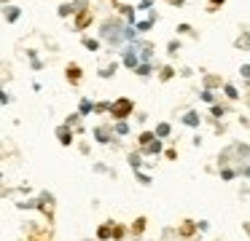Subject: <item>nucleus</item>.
<instances>
[{
	"label": "nucleus",
	"instance_id": "nucleus-24",
	"mask_svg": "<svg viewBox=\"0 0 250 241\" xmlns=\"http://www.w3.org/2000/svg\"><path fill=\"white\" fill-rule=\"evenodd\" d=\"M221 89H223V94H226V96H229V99H231V102H237V99H239V89H237V86H234V83H223Z\"/></svg>",
	"mask_w": 250,
	"mask_h": 241
},
{
	"label": "nucleus",
	"instance_id": "nucleus-12",
	"mask_svg": "<svg viewBox=\"0 0 250 241\" xmlns=\"http://www.w3.org/2000/svg\"><path fill=\"white\" fill-rule=\"evenodd\" d=\"M153 70H156V67H153V62H140V64H137L135 70H132V73H135L137 78L148 80V78H151V75H153Z\"/></svg>",
	"mask_w": 250,
	"mask_h": 241
},
{
	"label": "nucleus",
	"instance_id": "nucleus-30",
	"mask_svg": "<svg viewBox=\"0 0 250 241\" xmlns=\"http://www.w3.org/2000/svg\"><path fill=\"white\" fill-rule=\"evenodd\" d=\"M135 177H137V180H140V185H151V174H146V171H143V169H137L135 171Z\"/></svg>",
	"mask_w": 250,
	"mask_h": 241
},
{
	"label": "nucleus",
	"instance_id": "nucleus-7",
	"mask_svg": "<svg viewBox=\"0 0 250 241\" xmlns=\"http://www.w3.org/2000/svg\"><path fill=\"white\" fill-rule=\"evenodd\" d=\"M3 19H6L8 24H17V21L22 19V8H19V5H14V3L3 5Z\"/></svg>",
	"mask_w": 250,
	"mask_h": 241
},
{
	"label": "nucleus",
	"instance_id": "nucleus-45",
	"mask_svg": "<svg viewBox=\"0 0 250 241\" xmlns=\"http://www.w3.org/2000/svg\"><path fill=\"white\" fill-rule=\"evenodd\" d=\"M164 155H167V158H169V161H172V158H178V153H175V150H172V148H169V150H164Z\"/></svg>",
	"mask_w": 250,
	"mask_h": 241
},
{
	"label": "nucleus",
	"instance_id": "nucleus-4",
	"mask_svg": "<svg viewBox=\"0 0 250 241\" xmlns=\"http://www.w3.org/2000/svg\"><path fill=\"white\" fill-rule=\"evenodd\" d=\"M92 134H94V142H97V145H119L110 126H103V123H100V126L92 129Z\"/></svg>",
	"mask_w": 250,
	"mask_h": 241
},
{
	"label": "nucleus",
	"instance_id": "nucleus-2",
	"mask_svg": "<svg viewBox=\"0 0 250 241\" xmlns=\"http://www.w3.org/2000/svg\"><path fill=\"white\" fill-rule=\"evenodd\" d=\"M110 118L113 121H126V118L135 112V102L129 99V96H119V99H113L110 102Z\"/></svg>",
	"mask_w": 250,
	"mask_h": 241
},
{
	"label": "nucleus",
	"instance_id": "nucleus-38",
	"mask_svg": "<svg viewBox=\"0 0 250 241\" xmlns=\"http://www.w3.org/2000/svg\"><path fill=\"white\" fill-rule=\"evenodd\" d=\"M221 177H223V180H234V177H237V169H221Z\"/></svg>",
	"mask_w": 250,
	"mask_h": 241
},
{
	"label": "nucleus",
	"instance_id": "nucleus-19",
	"mask_svg": "<svg viewBox=\"0 0 250 241\" xmlns=\"http://www.w3.org/2000/svg\"><path fill=\"white\" fill-rule=\"evenodd\" d=\"M153 134H156L159 139H167L169 134H172V126H169L167 121H162V123H156V129H153Z\"/></svg>",
	"mask_w": 250,
	"mask_h": 241
},
{
	"label": "nucleus",
	"instance_id": "nucleus-26",
	"mask_svg": "<svg viewBox=\"0 0 250 241\" xmlns=\"http://www.w3.org/2000/svg\"><path fill=\"white\" fill-rule=\"evenodd\" d=\"M62 123H65V126H70V129H76L78 123H83V118L78 115V112H70V115H67V118H65V121H62Z\"/></svg>",
	"mask_w": 250,
	"mask_h": 241
},
{
	"label": "nucleus",
	"instance_id": "nucleus-13",
	"mask_svg": "<svg viewBox=\"0 0 250 241\" xmlns=\"http://www.w3.org/2000/svg\"><path fill=\"white\" fill-rule=\"evenodd\" d=\"M180 121H183V126H191V129H196V126L202 123V115H199L196 110H186Z\"/></svg>",
	"mask_w": 250,
	"mask_h": 241
},
{
	"label": "nucleus",
	"instance_id": "nucleus-35",
	"mask_svg": "<svg viewBox=\"0 0 250 241\" xmlns=\"http://www.w3.org/2000/svg\"><path fill=\"white\" fill-rule=\"evenodd\" d=\"M143 228H146V217H137L135 225H132V230H135V233H143Z\"/></svg>",
	"mask_w": 250,
	"mask_h": 241
},
{
	"label": "nucleus",
	"instance_id": "nucleus-27",
	"mask_svg": "<svg viewBox=\"0 0 250 241\" xmlns=\"http://www.w3.org/2000/svg\"><path fill=\"white\" fill-rule=\"evenodd\" d=\"M234 46L237 48H250V32H242V35L234 40Z\"/></svg>",
	"mask_w": 250,
	"mask_h": 241
},
{
	"label": "nucleus",
	"instance_id": "nucleus-23",
	"mask_svg": "<svg viewBox=\"0 0 250 241\" xmlns=\"http://www.w3.org/2000/svg\"><path fill=\"white\" fill-rule=\"evenodd\" d=\"M199 99L205 102V105H215L218 96H215V91H212V89H202V91H199Z\"/></svg>",
	"mask_w": 250,
	"mask_h": 241
},
{
	"label": "nucleus",
	"instance_id": "nucleus-28",
	"mask_svg": "<svg viewBox=\"0 0 250 241\" xmlns=\"http://www.w3.org/2000/svg\"><path fill=\"white\" fill-rule=\"evenodd\" d=\"M210 115H212V118H223V115H226V107L215 102V105H210Z\"/></svg>",
	"mask_w": 250,
	"mask_h": 241
},
{
	"label": "nucleus",
	"instance_id": "nucleus-42",
	"mask_svg": "<svg viewBox=\"0 0 250 241\" xmlns=\"http://www.w3.org/2000/svg\"><path fill=\"white\" fill-rule=\"evenodd\" d=\"M239 75H242V78L250 83V64H242V67H239Z\"/></svg>",
	"mask_w": 250,
	"mask_h": 241
},
{
	"label": "nucleus",
	"instance_id": "nucleus-43",
	"mask_svg": "<svg viewBox=\"0 0 250 241\" xmlns=\"http://www.w3.org/2000/svg\"><path fill=\"white\" fill-rule=\"evenodd\" d=\"M210 228V222H207V220H202V222H196V230H207Z\"/></svg>",
	"mask_w": 250,
	"mask_h": 241
},
{
	"label": "nucleus",
	"instance_id": "nucleus-44",
	"mask_svg": "<svg viewBox=\"0 0 250 241\" xmlns=\"http://www.w3.org/2000/svg\"><path fill=\"white\" fill-rule=\"evenodd\" d=\"M223 3H226V0H210V8H221Z\"/></svg>",
	"mask_w": 250,
	"mask_h": 241
},
{
	"label": "nucleus",
	"instance_id": "nucleus-1",
	"mask_svg": "<svg viewBox=\"0 0 250 241\" xmlns=\"http://www.w3.org/2000/svg\"><path fill=\"white\" fill-rule=\"evenodd\" d=\"M124 27L126 21L119 19V16H108V19L100 24V40L110 48H121L124 46Z\"/></svg>",
	"mask_w": 250,
	"mask_h": 241
},
{
	"label": "nucleus",
	"instance_id": "nucleus-40",
	"mask_svg": "<svg viewBox=\"0 0 250 241\" xmlns=\"http://www.w3.org/2000/svg\"><path fill=\"white\" fill-rule=\"evenodd\" d=\"M113 239H116V241L124 239V228H121V225H116V222H113Z\"/></svg>",
	"mask_w": 250,
	"mask_h": 241
},
{
	"label": "nucleus",
	"instance_id": "nucleus-48",
	"mask_svg": "<svg viewBox=\"0 0 250 241\" xmlns=\"http://www.w3.org/2000/svg\"><path fill=\"white\" fill-rule=\"evenodd\" d=\"M86 241H97V239H86Z\"/></svg>",
	"mask_w": 250,
	"mask_h": 241
},
{
	"label": "nucleus",
	"instance_id": "nucleus-25",
	"mask_svg": "<svg viewBox=\"0 0 250 241\" xmlns=\"http://www.w3.org/2000/svg\"><path fill=\"white\" fill-rule=\"evenodd\" d=\"M27 59H30V67L38 73V70H43V59H38V51H27Z\"/></svg>",
	"mask_w": 250,
	"mask_h": 241
},
{
	"label": "nucleus",
	"instance_id": "nucleus-34",
	"mask_svg": "<svg viewBox=\"0 0 250 241\" xmlns=\"http://www.w3.org/2000/svg\"><path fill=\"white\" fill-rule=\"evenodd\" d=\"M110 110V102H94V112H108Z\"/></svg>",
	"mask_w": 250,
	"mask_h": 241
},
{
	"label": "nucleus",
	"instance_id": "nucleus-41",
	"mask_svg": "<svg viewBox=\"0 0 250 241\" xmlns=\"http://www.w3.org/2000/svg\"><path fill=\"white\" fill-rule=\"evenodd\" d=\"M151 5H153V0H140V3L135 5V8H137V11H148Z\"/></svg>",
	"mask_w": 250,
	"mask_h": 241
},
{
	"label": "nucleus",
	"instance_id": "nucleus-32",
	"mask_svg": "<svg viewBox=\"0 0 250 241\" xmlns=\"http://www.w3.org/2000/svg\"><path fill=\"white\" fill-rule=\"evenodd\" d=\"M178 51H180V40H169L167 43V54H169V56H175Z\"/></svg>",
	"mask_w": 250,
	"mask_h": 241
},
{
	"label": "nucleus",
	"instance_id": "nucleus-47",
	"mask_svg": "<svg viewBox=\"0 0 250 241\" xmlns=\"http://www.w3.org/2000/svg\"><path fill=\"white\" fill-rule=\"evenodd\" d=\"M8 3H14V0H0V5H8Z\"/></svg>",
	"mask_w": 250,
	"mask_h": 241
},
{
	"label": "nucleus",
	"instance_id": "nucleus-9",
	"mask_svg": "<svg viewBox=\"0 0 250 241\" xmlns=\"http://www.w3.org/2000/svg\"><path fill=\"white\" fill-rule=\"evenodd\" d=\"M140 153L143 155H159V153H164V139H151V142H148V145H143V148H140Z\"/></svg>",
	"mask_w": 250,
	"mask_h": 241
},
{
	"label": "nucleus",
	"instance_id": "nucleus-33",
	"mask_svg": "<svg viewBox=\"0 0 250 241\" xmlns=\"http://www.w3.org/2000/svg\"><path fill=\"white\" fill-rule=\"evenodd\" d=\"M92 169L97 171V174H113V169H110V166H105V164H94Z\"/></svg>",
	"mask_w": 250,
	"mask_h": 241
},
{
	"label": "nucleus",
	"instance_id": "nucleus-10",
	"mask_svg": "<svg viewBox=\"0 0 250 241\" xmlns=\"http://www.w3.org/2000/svg\"><path fill=\"white\" fill-rule=\"evenodd\" d=\"M78 115L81 118H89L94 112V102H92V96H81V99H78Z\"/></svg>",
	"mask_w": 250,
	"mask_h": 241
},
{
	"label": "nucleus",
	"instance_id": "nucleus-6",
	"mask_svg": "<svg viewBox=\"0 0 250 241\" xmlns=\"http://www.w3.org/2000/svg\"><path fill=\"white\" fill-rule=\"evenodd\" d=\"M73 21H76V30H78V32H83V30H86V27L94 21V16H92V11H76Z\"/></svg>",
	"mask_w": 250,
	"mask_h": 241
},
{
	"label": "nucleus",
	"instance_id": "nucleus-5",
	"mask_svg": "<svg viewBox=\"0 0 250 241\" xmlns=\"http://www.w3.org/2000/svg\"><path fill=\"white\" fill-rule=\"evenodd\" d=\"M54 134H57V139H60L62 148H70V145L76 142V131H73L70 126H65V123H62V126H57Z\"/></svg>",
	"mask_w": 250,
	"mask_h": 241
},
{
	"label": "nucleus",
	"instance_id": "nucleus-22",
	"mask_svg": "<svg viewBox=\"0 0 250 241\" xmlns=\"http://www.w3.org/2000/svg\"><path fill=\"white\" fill-rule=\"evenodd\" d=\"M110 129H113L116 137H126V134H129V123H126V121H113V126H110Z\"/></svg>",
	"mask_w": 250,
	"mask_h": 241
},
{
	"label": "nucleus",
	"instance_id": "nucleus-20",
	"mask_svg": "<svg viewBox=\"0 0 250 241\" xmlns=\"http://www.w3.org/2000/svg\"><path fill=\"white\" fill-rule=\"evenodd\" d=\"M119 64H121V62H110V64H105V67H100V78H105V80L113 78L116 70H119Z\"/></svg>",
	"mask_w": 250,
	"mask_h": 241
},
{
	"label": "nucleus",
	"instance_id": "nucleus-18",
	"mask_svg": "<svg viewBox=\"0 0 250 241\" xmlns=\"http://www.w3.org/2000/svg\"><path fill=\"white\" fill-rule=\"evenodd\" d=\"M126 164L132 166V171H137V169H143V153H137V150H132L129 155H126Z\"/></svg>",
	"mask_w": 250,
	"mask_h": 241
},
{
	"label": "nucleus",
	"instance_id": "nucleus-8",
	"mask_svg": "<svg viewBox=\"0 0 250 241\" xmlns=\"http://www.w3.org/2000/svg\"><path fill=\"white\" fill-rule=\"evenodd\" d=\"M65 75H67V83H73V86H78L81 83V75H83V70H81V64H76V62H70L65 67Z\"/></svg>",
	"mask_w": 250,
	"mask_h": 241
},
{
	"label": "nucleus",
	"instance_id": "nucleus-36",
	"mask_svg": "<svg viewBox=\"0 0 250 241\" xmlns=\"http://www.w3.org/2000/svg\"><path fill=\"white\" fill-rule=\"evenodd\" d=\"M0 105L6 107V105H11V94H8L6 89H0Z\"/></svg>",
	"mask_w": 250,
	"mask_h": 241
},
{
	"label": "nucleus",
	"instance_id": "nucleus-39",
	"mask_svg": "<svg viewBox=\"0 0 250 241\" xmlns=\"http://www.w3.org/2000/svg\"><path fill=\"white\" fill-rule=\"evenodd\" d=\"M178 32H180V35H191V32H194V27L183 21V24H178Z\"/></svg>",
	"mask_w": 250,
	"mask_h": 241
},
{
	"label": "nucleus",
	"instance_id": "nucleus-16",
	"mask_svg": "<svg viewBox=\"0 0 250 241\" xmlns=\"http://www.w3.org/2000/svg\"><path fill=\"white\" fill-rule=\"evenodd\" d=\"M121 16H124V21H126V24H135V21H137V8H135V5H121Z\"/></svg>",
	"mask_w": 250,
	"mask_h": 241
},
{
	"label": "nucleus",
	"instance_id": "nucleus-14",
	"mask_svg": "<svg viewBox=\"0 0 250 241\" xmlns=\"http://www.w3.org/2000/svg\"><path fill=\"white\" fill-rule=\"evenodd\" d=\"M57 16H60V19H73V16H76V8H73L70 0H67V3H60V5H57Z\"/></svg>",
	"mask_w": 250,
	"mask_h": 241
},
{
	"label": "nucleus",
	"instance_id": "nucleus-11",
	"mask_svg": "<svg viewBox=\"0 0 250 241\" xmlns=\"http://www.w3.org/2000/svg\"><path fill=\"white\" fill-rule=\"evenodd\" d=\"M156 21H159V14H156V11H151V16H148V19L135 21V30L137 32H151V27L156 24Z\"/></svg>",
	"mask_w": 250,
	"mask_h": 241
},
{
	"label": "nucleus",
	"instance_id": "nucleus-49",
	"mask_svg": "<svg viewBox=\"0 0 250 241\" xmlns=\"http://www.w3.org/2000/svg\"><path fill=\"white\" fill-rule=\"evenodd\" d=\"M248 230H250V228H248Z\"/></svg>",
	"mask_w": 250,
	"mask_h": 241
},
{
	"label": "nucleus",
	"instance_id": "nucleus-29",
	"mask_svg": "<svg viewBox=\"0 0 250 241\" xmlns=\"http://www.w3.org/2000/svg\"><path fill=\"white\" fill-rule=\"evenodd\" d=\"M151 139H156V134H153V131H143L140 137H137V145H140V148H143V145H148V142H151Z\"/></svg>",
	"mask_w": 250,
	"mask_h": 241
},
{
	"label": "nucleus",
	"instance_id": "nucleus-46",
	"mask_svg": "<svg viewBox=\"0 0 250 241\" xmlns=\"http://www.w3.org/2000/svg\"><path fill=\"white\" fill-rule=\"evenodd\" d=\"M169 3H172L175 8H180V5H186V0H169Z\"/></svg>",
	"mask_w": 250,
	"mask_h": 241
},
{
	"label": "nucleus",
	"instance_id": "nucleus-17",
	"mask_svg": "<svg viewBox=\"0 0 250 241\" xmlns=\"http://www.w3.org/2000/svg\"><path fill=\"white\" fill-rule=\"evenodd\" d=\"M108 239H113V222H105L97 228V241H108Z\"/></svg>",
	"mask_w": 250,
	"mask_h": 241
},
{
	"label": "nucleus",
	"instance_id": "nucleus-31",
	"mask_svg": "<svg viewBox=\"0 0 250 241\" xmlns=\"http://www.w3.org/2000/svg\"><path fill=\"white\" fill-rule=\"evenodd\" d=\"M215 86H223V83L215 78V75H207V78H205V89H215Z\"/></svg>",
	"mask_w": 250,
	"mask_h": 241
},
{
	"label": "nucleus",
	"instance_id": "nucleus-15",
	"mask_svg": "<svg viewBox=\"0 0 250 241\" xmlns=\"http://www.w3.org/2000/svg\"><path fill=\"white\" fill-rule=\"evenodd\" d=\"M81 43H83V48H86V51H92V54H97L100 48H103V40H100V37H89V35H83V37H81Z\"/></svg>",
	"mask_w": 250,
	"mask_h": 241
},
{
	"label": "nucleus",
	"instance_id": "nucleus-21",
	"mask_svg": "<svg viewBox=\"0 0 250 241\" xmlns=\"http://www.w3.org/2000/svg\"><path fill=\"white\" fill-rule=\"evenodd\" d=\"M175 67H169V64H164V67H159V80H162V83H167V80H172L175 78Z\"/></svg>",
	"mask_w": 250,
	"mask_h": 241
},
{
	"label": "nucleus",
	"instance_id": "nucleus-37",
	"mask_svg": "<svg viewBox=\"0 0 250 241\" xmlns=\"http://www.w3.org/2000/svg\"><path fill=\"white\" fill-rule=\"evenodd\" d=\"M70 3H73V8H76V11H89L86 0H70Z\"/></svg>",
	"mask_w": 250,
	"mask_h": 241
},
{
	"label": "nucleus",
	"instance_id": "nucleus-3",
	"mask_svg": "<svg viewBox=\"0 0 250 241\" xmlns=\"http://www.w3.org/2000/svg\"><path fill=\"white\" fill-rule=\"evenodd\" d=\"M121 64H124L126 70H135L137 64H140V56H137L135 43H124V46H121Z\"/></svg>",
	"mask_w": 250,
	"mask_h": 241
}]
</instances>
